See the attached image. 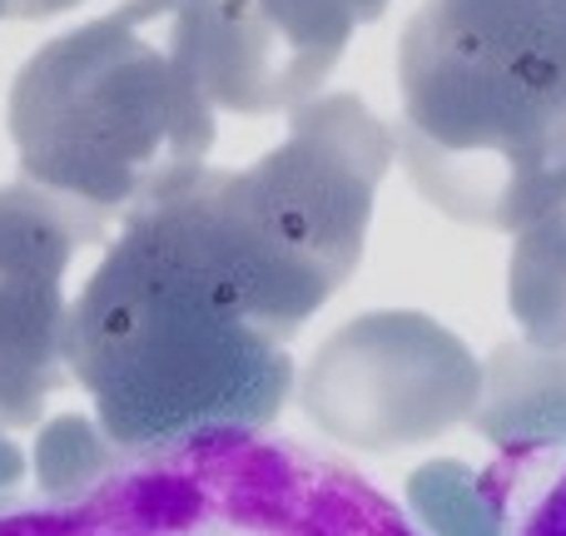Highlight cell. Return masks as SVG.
<instances>
[{
    "mask_svg": "<svg viewBox=\"0 0 566 536\" xmlns=\"http://www.w3.org/2000/svg\"><path fill=\"white\" fill-rule=\"evenodd\" d=\"M214 0H125L20 65L6 125L25 185L99 239L205 175Z\"/></svg>",
    "mask_w": 566,
    "mask_h": 536,
    "instance_id": "6da1fadb",
    "label": "cell"
},
{
    "mask_svg": "<svg viewBox=\"0 0 566 536\" xmlns=\"http://www.w3.org/2000/svg\"><path fill=\"white\" fill-rule=\"evenodd\" d=\"M65 368L109 448L159 452L259 432L293 392L289 343L259 333L159 209L109 239L65 328Z\"/></svg>",
    "mask_w": 566,
    "mask_h": 536,
    "instance_id": "7a4b0ae2",
    "label": "cell"
},
{
    "mask_svg": "<svg viewBox=\"0 0 566 536\" xmlns=\"http://www.w3.org/2000/svg\"><path fill=\"white\" fill-rule=\"evenodd\" d=\"M398 90L402 165L448 219L517 234L566 185V0H422Z\"/></svg>",
    "mask_w": 566,
    "mask_h": 536,
    "instance_id": "3957f363",
    "label": "cell"
},
{
    "mask_svg": "<svg viewBox=\"0 0 566 536\" xmlns=\"http://www.w3.org/2000/svg\"><path fill=\"white\" fill-rule=\"evenodd\" d=\"M392 149L358 95H318L259 165L205 169L149 209L259 333L289 343L358 269Z\"/></svg>",
    "mask_w": 566,
    "mask_h": 536,
    "instance_id": "277c9868",
    "label": "cell"
},
{
    "mask_svg": "<svg viewBox=\"0 0 566 536\" xmlns=\"http://www.w3.org/2000/svg\"><path fill=\"white\" fill-rule=\"evenodd\" d=\"M482 362L452 328L418 308H373L318 343L298 408L353 452L422 448L472 422Z\"/></svg>",
    "mask_w": 566,
    "mask_h": 536,
    "instance_id": "5b68a950",
    "label": "cell"
},
{
    "mask_svg": "<svg viewBox=\"0 0 566 536\" xmlns=\"http://www.w3.org/2000/svg\"><path fill=\"white\" fill-rule=\"evenodd\" d=\"M99 234L35 185L0 189V428H35L65 382V273Z\"/></svg>",
    "mask_w": 566,
    "mask_h": 536,
    "instance_id": "8992f818",
    "label": "cell"
},
{
    "mask_svg": "<svg viewBox=\"0 0 566 536\" xmlns=\"http://www.w3.org/2000/svg\"><path fill=\"white\" fill-rule=\"evenodd\" d=\"M388 0H214L209 95L239 115H274L318 99L353 30Z\"/></svg>",
    "mask_w": 566,
    "mask_h": 536,
    "instance_id": "52a82bcc",
    "label": "cell"
},
{
    "mask_svg": "<svg viewBox=\"0 0 566 536\" xmlns=\"http://www.w3.org/2000/svg\"><path fill=\"white\" fill-rule=\"evenodd\" d=\"M472 428L507 458L566 448V348L502 343L482 362V398Z\"/></svg>",
    "mask_w": 566,
    "mask_h": 536,
    "instance_id": "ba28073f",
    "label": "cell"
},
{
    "mask_svg": "<svg viewBox=\"0 0 566 536\" xmlns=\"http://www.w3.org/2000/svg\"><path fill=\"white\" fill-rule=\"evenodd\" d=\"M507 308L527 343L566 348V185L527 229H517L507 264Z\"/></svg>",
    "mask_w": 566,
    "mask_h": 536,
    "instance_id": "9c48e42d",
    "label": "cell"
},
{
    "mask_svg": "<svg viewBox=\"0 0 566 536\" xmlns=\"http://www.w3.org/2000/svg\"><path fill=\"white\" fill-rule=\"evenodd\" d=\"M408 507L432 536H502V492L462 462H428L412 472Z\"/></svg>",
    "mask_w": 566,
    "mask_h": 536,
    "instance_id": "30bf717a",
    "label": "cell"
},
{
    "mask_svg": "<svg viewBox=\"0 0 566 536\" xmlns=\"http://www.w3.org/2000/svg\"><path fill=\"white\" fill-rule=\"evenodd\" d=\"M105 432L95 438L85 418H55L40 432V482L50 492H75L99 477L105 467Z\"/></svg>",
    "mask_w": 566,
    "mask_h": 536,
    "instance_id": "8fae6325",
    "label": "cell"
},
{
    "mask_svg": "<svg viewBox=\"0 0 566 536\" xmlns=\"http://www.w3.org/2000/svg\"><path fill=\"white\" fill-rule=\"evenodd\" d=\"M20 477H25V458L10 438H0V497H10L20 487Z\"/></svg>",
    "mask_w": 566,
    "mask_h": 536,
    "instance_id": "7c38bea8",
    "label": "cell"
},
{
    "mask_svg": "<svg viewBox=\"0 0 566 536\" xmlns=\"http://www.w3.org/2000/svg\"><path fill=\"white\" fill-rule=\"evenodd\" d=\"M80 6V0H10V15L20 20H40V15H60V10Z\"/></svg>",
    "mask_w": 566,
    "mask_h": 536,
    "instance_id": "4fadbf2b",
    "label": "cell"
},
{
    "mask_svg": "<svg viewBox=\"0 0 566 536\" xmlns=\"http://www.w3.org/2000/svg\"><path fill=\"white\" fill-rule=\"evenodd\" d=\"M532 536H566V487L547 502V512H542V522H537Z\"/></svg>",
    "mask_w": 566,
    "mask_h": 536,
    "instance_id": "5bb4252c",
    "label": "cell"
},
{
    "mask_svg": "<svg viewBox=\"0 0 566 536\" xmlns=\"http://www.w3.org/2000/svg\"><path fill=\"white\" fill-rule=\"evenodd\" d=\"M0 15H10V0H0Z\"/></svg>",
    "mask_w": 566,
    "mask_h": 536,
    "instance_id": "9a60e30c",
    "label": "cell"
}]
</instances>
